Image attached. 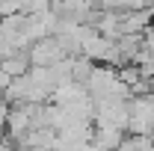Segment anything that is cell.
<instances>
[{
	"instance_id": "obj_1",
	"label": "cell",
	"mask_w": 154,
	"mask_h": 151,
	"mask_svg": "<svg viewBox=\"0 0 154 151\" xmlns=\"http://www.w3.org/2000/svg\"><path fill=\"white\" fill-rule=\"evenodd\" d=\"M27 65H30V59H24V57H12V54H9L6 59H0V68H3L6 74L12 77V80H15V77H24V74H27V71H30Z\"/></svg>"
}]
</instances>
